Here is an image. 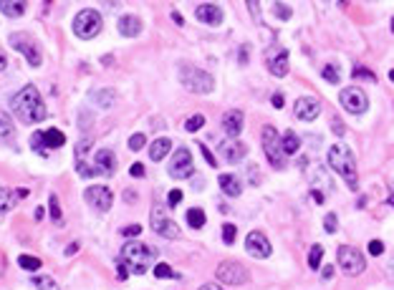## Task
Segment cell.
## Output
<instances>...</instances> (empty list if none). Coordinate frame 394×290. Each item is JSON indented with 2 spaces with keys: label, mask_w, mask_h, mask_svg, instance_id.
Returning <instances> with one entry per match:
<instances>
[{
  "label": "cell",
  "mask_w": 394,
  "mask_h": 290,
  "mask_svg": "<svg viewBox=\"0 0 394 290\" xmlns=\"http://www.w3.org/2000/svg\"><path fill=\"white\" fill-rule=\"evenodd\" d=\"M84 199L96 212H109V207H112V202H114V194H112V190H109V187L94 185V187H89V190L84 192Z\"/></svg>",
  "instance_id": "12"
},
{
  "label": "cell",
  "mask_w": 394,
  "mask_h": 290,
  "mask_svg": "<svg viewBox=\"0 0 394 290\" xmlns=\"http://www.w3.org/2000/svg\"><path fill=\"white\" fill-rule=\"evenodd\" d=\"M92 165L96 167L98 174H106V177H112L114 171H117V157H114V152H109V149H98V152L94 154Z\"/></svg>",
  "instance_id": "17"
},
{
  "label": "cell",
  "mask_w": 394,
  "mask_h": 290,
  "mask_svg": "<svg viewBox=\"0 0 394 290\" xmlns=\"http://www.w3.org/2000/svg\"><path fill=\"white\" fill-rule=\"evenodd\" d=\"M235 235H238V227H235V224L225 222V224H223V243H225V245H233V243H235Z\"/></svg>",
  "instance_id": "36"
},
{
  "label": "cell",
  "mask_w": 394,
  "mask_h": 290,
  "mask_svg": "<svg viewBox=\"0 0 394 290\" xmlns=\"http://www.w3.org/2000/svg\"><path fill=\"white\" fill-rule=\"evenodd\" d=\"M223 152H225V159H228L230 165H235V162H243L248 149H245V144H240V142L233 139V142H228V144L223 146Z\"/></svg>",
  "instance_id": "23"
},
{
  "label": "cell",
  "mask_w": 394,
  "mask_h": 290,
  "mask_svg": "<svg viewBox=\"0 0 394 290\" xmlns=\"http://www.w3.org/2000/svg\"><path fill=\"white\" fill-rule=\"evenodd\" d=\"M119 33L124 36V38H134V36L142 33V20L134 18V15H124V18L119 20Z\"/></svg>",
  "instance_id": "20"
},
{
  "label": "cell",
  "mask_w": 394,
  "mask_h": 290,
  "mask_svg": "<svg viewBox=\"0 0 394 290\" xmlns=\"http://www.w3.org/2000/svg\"><path fill=\"white\" fill-rule=\"evenodd\" d=\"M172 20H175V23H177V26H182V15H180L177 10H172Z\"/></svg>",
  "instance_id": "54"
},
{
  "label": "cell",
  "mask_w": 394,
  "mask_h": 290,
  "mask_svg": "<svg viewBox=\"0 0 394 290\" xmlns=\"http://www.w3.org/2000/svg\"><path fill=\"white\" fill-rule=\"evenodd\" d=\"M10 106H13V114L23 124H38V121H43L48 116L46 104H43L38 89L33 84L23 86L13 99H10Z\"/></svg>",
  "instance_id": "1"
},
{
  "label": "cell",
  "mask_w": 394,
  "mask_h": 290,
  "mask_svg": "<svg viewBox=\"0 0 394 290\" xmlns=\"http://www.w3.org/2000/svg\"><path fill=\"white\" fill-rule=\"evenodd\" d=\"M268 68L273 76L283 79L289 73V51L286 48H276V53H268Z\"/></svg>",
  "instance_id": "18"
},
{
  "label": "cell",
  "mask_w": 394,
  "mask_h": 290,
  "mask_svg": "<svg viewBox=\"0 0 394 290\" xmlns=\"http://www.w3.org/2000/svg\"><path fill=\"white\" fill-rule=\"evenodd\" d=\"M152 227H154V232H159V235H162V238H167V240H177L180 238L177 222L167 218L162 207H154V210H152Z\"/></svg>",
  "instance_id": "13"
},
{
  "label": "cell",
  "mask_w": 394,
  "mask_h": 290,
  "mask_svg": "<svg viewBox=\"0 0 394 290\" xmlns=\"http://www.w3.org/2000/svg\"><path fill=\"white\" fill-rule=\"evenodd\" d=\"M205 124V116L203 114H195V116H190V119L184 121V132H197V129H203Z\"/></svg>",
  "instance_id": "34"
},
{
  "label": "cell",
  "mask_w": 394,
  "mask_h": 290,
  "mask_svg": "<svg viewBox=\"0 0 394 290\" xmlns=\"http://www.w3.org/2000/svg\"><path fill=\"white\" fill-rule=\"evenodd\" d=\"M6 66H8V59H6V53L0 51V71H6Z\"/></svg>",
  "instance_id": "52"
},
{
  "label": "cell",
  "mask_w": 394,
  "mask_h": 290,
  "mask_svg": "<svg viewBox=\"0 0 394 290\" xmlns=\"http://www.w3.org/2000/svg\"><path fill=\"white\" fill-rule=\"evenodd\" d=\"M334 129H336V134H344V124L339 119H334Z\"/></svg>",
  "instance_id": "55"
},
{
  "label": "cell",
  "mask_w": 394,
  "mask_h": 290,
  "mask_svg": "<svg viewBox=\"0 0 394 290\" xmlns=\"http://www.w3.org/2000/svg\"><path fill=\"white\" fill-rule=\"evenodd\" d=\"M15 197H13V192L6 190V187H0V215H6L10 207H13Z\"/></svg>",
  "instance_id": "29"
},
{
  "label": "cell",
  "mask_w": 394,
  "mask_h": 290,
  "mask_svg": "<svg viewBox=\"0 0 394 290\" xmlns=\"http://www.w3.org/2000/svg\"><path fill=\"white\" fill-rule=\"evenodd\" d=\"M139 232H142V224H126L124 230H122V235H124V238H139Z\"/></svg>",
  "instance_id": "43"
},
{
  "label": "cell",
  "mask_w": 394,
  "mask_h": 290,
  "mask_svg": "<svg viewBox=\"0 0 394 290\" xmlns=\"http://www.w3.org/2000/svg\"><path fill=\"white\" fill-rule=\"evenodd\" d=\"M18 265L23 268V270H41V260L38 257H33V255H20L18 257Z\"/></svg>",
  "instance_id": "31"
},
{
  "label": "cell",
  "mask_w": 394,
  "mask_h": 290,
  "mask_svg": "<svg viewBox=\"0 0 394 290\" xmlns=\"http://www.w3.org/2000/svg\"><path fill=\"white\" fill-rule=\"evenodd\" d=\"M261 142H263V152H265V157H268L270 167H276V169H286V162H289V157L283 154L281 137H278V132L270 124L263 126Z\"/></svg>",
  "instance_id": "4"
},
{
  "label": "cell",
  "mask_w": 394,
  "mask_h": 290,
  "mask_svg": "<svg viewBox=\"0 0 394 290\" xmlns=\"http://www.w3.org/2000/svg\"><path fill=\"white\" fill-rule=\"evenodd\" d=\"M0 10H3L8 18H20V15L26 13V3H20V0H15V3H10V0H0Z\"/></svg>",
  "instance_id": "25"
},
{
  "label": "cell",
  "mask_w": 394,
  "mask_h": 290,
  "mask_svg": "<svg viewBox=\"0 0 394 290\" xmlns=\"http://www.w3.org/2000/svg\"><path fill=\"white\" fill-rule=\"evenodd\" d=\"M220 190L228 194V197H240V192H243V185H240V179H235V174H220Z\"/></svg>",
  "instance_id": "21"
},
{
  "label": "cell",
  "mask_w": 394,
  "mask_h": 290,
  "mask_svg": "<svg viewBox=\"0 0 394 290\" xmlns=\"http://www.w3.org/2000/svg\"><path fill=\"white\" fill-rule=\"evenodd\" d=\"M157 255H159V252L154 250V247H149V245L139 243V240H129V243L122 247V252H119L117 263L122 265L126 273H134V275H145V273L149 270L152 265H154Z\"/></svg>",
  "instance_id": "2"
},
{
  "label": "cell",
  "mask_w": 394,
  "mask_h": 290,
  "mask_svg": "<svg viewBox=\"0 0 394 290\" xmlns=\"http://www.w3.org/2000/svg\"><path fill=\"white\" fill-rule=\"evenodd\" d=\"M172 152V142L170 139H157V142H152L149 144V159L152 162H162L167 154Z\"/></svg>",
  "instance_id": "24"
},
{
  "label": "cell",
  "mask_w": 394,
  "mask_h": 290,
  "mask_svg": "<svg viewBox=\"0 0 394 290\" xmlns=\"http://www.w3.org/2000/svg\"><path fill=\"white\" fill-rule=\"evenodd\" d=\"M101 26H104V20H101L98 10H94V8H84V10H79L76 18H73V33L84 40L96 38V36L101 33Z\"/></svg>",
  "instance_id": "5"
},
{
  "label": "cell",
  "mask_w": 394,
  "mask_h": 290,
  "mask_svg": "<svg viewBox=\"0 0 394 290\" xmlns=\"http://www.w3.org/2000/svg\"><path fill=\"white\" fill-rule=\"evenodd\" d=\"M321 277L323 280H331V277H334V265H326V268L321 270Z\"/></svg>",
  "instance_id": "48"
},
{
  "label": "cell",
  "mask_w": 394,
  "mask_h": 290,
  "mask_svg": "<svg viewBox=\"0 0 394 290\" xmlns=\"http://www.w3.org/2000/svg\"><path fill=\"white\" fill-rule=\"evenodd\" d=\"M117 273H119V280H126V275H129V273H126L119 263H117Z\"/></svg>",
  "instance_id": "51"
},
{
  "label": "cell",
  "mask_w": 394,
  "mask_h": 290,
  "mask_svg": "<svg viewBox=\"0 0 394 290\" xmlns=\"http://www.w3.org/2000/svg\"><path fill=\"white\" fill-rule=\"evenodd\" d=\"M245 250L253 257H258V260H265L270 255V243L263 232H250L248 238H245Z\"/></svg>",
  "instance_id": "15"
},
{
  "label": "cell",
  "mask_w": 394,
  "mask_h": 290,
  "mask_svg": "<svg viewBox=\"0 0 394 290\" xmlns=\"http://www.w3.org/2000/svg\"><path fill=\"white\" fill-rule=\"evenodd\" d=\"M243 124H245L243 112H238V109H233V112H225V116H223V129H225V134H228L230 139H235L238 134L243 132Z\"/></svg>",
  "instance_id": "19"
},
{
  "label": "cell",
  "mask_w": 394,
  "mask_h": 290,
  "mask_svg": "<svg viewBox=\"0 0 394 290\" xmlns=\"http://www.w3.org/2000/svg\"><path fill=\"white\" fill-rule=\"evenodd\" d=\"M33 285H36L38 290H61L59 283H56L53 277H48V275H36V277H33Z\"/></svg>",
  "instance_id": "28"
},
{
  "label": "cell",
  "mask_w": 394,
  "mask_h": 290,
  "mask_svg": "<svg viewBox=\"0 0 394 290\" xmlns=\"http://www.w3.org/2000/svg\"><path fill=\"white\" fill-rule=\"evenodd\" d=\"M321 76H323V81H328V84H339V68L336 66H323V71H321Z\"/></svg>",
  "instance_id": "37"
},
{
  "label": "cell",
  "mask_w": 394,
  "mask_h": 290,
  "mask_svg": "<svg viewBox=\"0 0 394 290\" xmlns=\"http://www.w3.org/2000/svg\"><path fill=\"white\" fill-rule=\"evenodd\" d=\"M273 13H276L281 20H291V18H293V13H291V8L286 6V3H273Z\"/></svg>",
  "instance_id": "38"
},
{
  "label": "cell",
  "mask_w": 394,
  "mask_h": 290,
  "mask_svg": "<svg viewBox=\"0 0 394 290\" xmlns=\"http://www.w3.org/2000/svg\"><path fill=\"white\" fill-rule=\"evenodd\" d=\"M328 165H331V169L339 174V177L346 182L349 190H354L359 187V177H356V159L354 154H351V149H349L346 144H334L331 149H328Z\"/></svg>",
  "instance_id": "3"
},
{
  "label": "cell",
  "mask_w": 394,
  "mask_h": 290,
  "mask_svg": "<svg viewBox=\"0 0 394 290\" xmlns=\"http://www.w3.org/2000/svg\"><path fill=\"white\" fill-rule=\"evenodd\" d=\"M48 210H51L53 222H61V202H59V197H56V194H51V197H48Z\"/></svg>",
  "instance_id": "35"
},
{
  "label": "cell",
  "mask_w": 394,
  "mask_h": 290,
  "mask_svg": "<svg viewBox=\"0 0 394 290\" xmlns=\"http://www.w3.org/2000/svg\"><path fill=\"white\" fill-rule=\"evenodd\" d=\"M13 134V119L6 112H0V139H6Z\"/></svg>",
  "instance_id": "32"
},
{
  "label": "cell",
  "mask_w": 394,
  "mask_h": 290,
  "mask_svg": "<svg viewBox=\"0 0 394 290\" xmlns=\"http://www.w3.org/2000/svg\"><path fill=\"white\" fill-rule=\"evenodd\" d=\"M192 171H195V165H192V152L187 146H180L175 157L170 162V174L175 179H190Z\"/></svg>",
  "instance_id": "11"
},
{
  "label": "cell",
  "mask_w": 394,
  "mask_h": 290,
  "mask_svg": "<svg viewBox=\"0 0 394 290\" xmlns=\"http://www.w3.org/2000/svg\"><path fill=\"white\" fill-rule=\"evenodd\" d=\"M351 76L354 79H367V81H377V73H372L369 68H364V66H356L354 71H351Z\"/></svg>",
  "instance_id": "41"
},
{
  "label": "cell",
  "mask_w": 394,
  "mask_h": 290,
  "mask_svg": "<svg viewBox=\"0 0 394 290\" xmlns=\"http://www.w3.org/2000/svg\"><path fill=\"white\" fill-rule=\"evenodd\" d=\"M215 275H217V280L225 285L248 283V270H245V265H240L238 260H225V263H220Z\"/></svg>",
  "instance_id": "9"
},
{
  "label": "cell",
  "mask_w": 394,
  "mask_h": 290,
  "mask_svg": "<svg viewBox=\"0 0 394 290\" xmlns=\"http://www.w3.org/2000/svg\"><path fill=\"white\" fill-rule=\"evenodd\" d=\"M8 43L15 48V51H20L23 56H26V61L31 63V66H41V48L38 43L31 38V36L26 33V31H18V33H10V38H8Z\"/></svg>",
  "instance_id": "8"
},
{
  "label": "cell",
  "mask_w": 394,
  "mask_h": 290,
  "mask_svg": "<svg viewBox=\"0 0 394 290\" xmlns=\"http://www.w3.org/2000/svg\"><path fill=\"white\" fill-rule=\"evenodd\" d=\"M336 227H339V220H336V215H334V212H328L326 218H323V230H326L328 235H334V232H336Z\"/></svg>",
  "instance_id": "39"
},
{
  "label": "cell",
  "mask_w": 394,
  "mask_h": 290,
  "mask_svg": "<svg viewBox=\"0 0 394 290\" xmlns=\"http://www.w3.org/2000/svg\"><path fill=\"white\" fill-rule=\"evenodd\" d=\"M205 222H207V218H205V212L200 210V207H192V210H187V224H190V227L200 230V227H205Z\"/></svg>",
  "instance_id": "27"
},
{
  "label": "cell",
  "mask_w": 394,
  "mask_h": 290,
  "mask_svg": "<svg viewBox=\"0 0 394 290\" xmlns=\"http://www.w3.org/2000/svg\"><path fill=\"white\" fill-rule=\"evenodd\" d=\"M336 260H339V268L351 277L361 275V273L367 270V260H364V255H361L356 247H351V245H342V247L336 250Z\"/></svg>",
  "instance_id": "7"
},
{
  "label": "cell",
  "mask_w": 394,
  "mask_h": 290,
  "mask_svg": "<svg viewBox=\"0 0 394 290\" xmlns=\"http://www.w3.org/2000/svg\"><path fill=\"white\" fill-rule=\"evenodd\" d=\"M270 104L276 106V109H281V106H283V93H273V96H270Z\"/></svg>",
  "instance_id": "49"
},
{
  "label": "cell",
  "mask_w": 394,
  "mask_h": 290,
  "mask_svg": "<svg viewBox=\"0 0 394 290\" xmlns=\"http://www.w3.org/2000/svg\"><path fill=\"white\" fill-rule=\"evenodd\" d=\"M311 197H314L316 205H321L323 199H326V197H323V192H321V190H314V194H311Z\"/></svg>",
  "instance_id": "50"
},
{
  "label": "cell",
  "mask_w": 394,
  "mask_h": 290,
  "mask_svg": "<svg viewBox=\"0 0 394 290\" xmlns=\"http://www.w3.org/2000/svg\"><path fill=\"white\" fill-rule=\"evenodd\" d=\"M154 277H159V280H170V277H177V273L172 270L167 263H157L154 265Z\"/></svg>",
  "instance_id": "33"
},
{
  "label": "cell",
  "mask_w": 394,
  "mask_h": 290,
  "mask_svg": "<svg viewBox=\"0 0 394 290\" xmlns=\"http://www.w3.org/2000/svg\"><path fill=\"white\" fill-rule=\"evenodd\" d=\"M180 202H182V192H180V190H172L170 194H167V205H170V207H177Z\"/></svg>",
  "instance_id": "44"
},
{
  "label": "cell",
  "mask_w": 394,
  "mask_h": 290,
  "mask_svg": "<svg viewBox=\"0 0 394 290\" xmlns=\"http://www.w3.org/2000/svg\"><path fill=\"white\" fill-rule=\"evenodd\" d=\"M129 174H131V177H145V165L134 162V165L129 167Z\"/></svg>",
  "instance_id": "47"
},
{
  "label": "cell",
  "mask_w": 394,
  "mask_h": 290,
  "mask_svg": "<svg viewBox=\"0 0 394 290\" xmlns=\"http://www.w3.org/2000/svg\"><path fill=\"white\" fill-rule=\"evenodd\" d=\"M281 146H283V154L291 157V154H296L298 149H301V139L296 137V132H286L281 139Z\"/></svg>",
  "instance_id": "26"
},
{
  "label": "cell",
  "mask_w": 394,
  "mask_h": 290,
  "mask_svg": "<svg viewBox=\"0 0 394 290\" xmlns=\"http://www.w3.org/2000/svg\"><path fill=\"white\" fill-rule=\"evenodd\" d=\"M180 81H182V86L187 91H195V93H210L215 89V79H212L210 73L203 71V68L187 66V63L180 71Z\"/></svg>",
  "instance_id": "6"
},
{
  "label": "cell",
  "mask_w": 394,
  "mask_h": 290,
  "mask_svg": "<svg viewBox=\"0 0 394 290\" xmlns=\"http://www.w3.org/2000/svg\"><path fill=\"white\" fill-rule=\"evenodd\" d=\"M147 139L145 134H134V137H129V149L131 152H139V149H145Z\"/></svg>",
  "instance_id": "40"
},
{
  "label": "cell",
  "mask_w": 394,
  "mask_h": 290,
  "mask_svg": "<svg viewBox=\"0 0 394 290\" xmlns=\"http://www.w3.org/2000/svg\"><path fill=\"white\" fill-rule=\"evenodd\" d=\"M31 149L38 154H46V149H43V142H41V132H33L31 134Z\"/></svg>",
  "instance_id": "42"
},
{
  "label": "cell",
  "mask_w": 394,
  "mask_h": 290,
  "mask_svg": "<svg viewBox=\"0 0 394 290\" xmlns=\"http://www.w3.org/2000/svg\"><path fill=\"white\" fill-rule=\"evenodd\" d=\"M15 192H18V197H28V190H26V187H20V190H15Z\"/></svg>",
  "instance_id": "57"
},
{
  "label": "cell",
  "mask_w": 394,
  "mask_h": 290,
  "mask_svg": "<svg viewBox=\"0 0 394 290\" xmlns=\"http://www.w3.org/2000/svg\"><path fill=\"white\" fill-rule=\"evenodd\" d=\"M197 146H200V152H203L205 162H207V165H210V167H215L217 162H215V157H212V152H210V149H207V146H205V144H197Z\"/></svg>",
  "instance_id": "46"
},
{
  "label": "cell",
  "mask_w": 394,
  "mask_h": 290,
  "mask_svg": "<svg viewBox=\"0 0 394 290\" xmlns=\"http://www.w3.org/2000/svg\"><path fill=\"white\" fill-rule=\"evenodd\" d=\"M369 252H372V255H381V252H384V243H381V240H372V243H369Z\"/></svg>",
  "instance_id": "45"
},
{
  "label": "cell",
  "mask_w": 394,
  "mask_h": 290,
  "mask_svg": "<svg viewBox=\"0 0 394 290\" xmlns=\"http://www.w3.org/2000/svg\"><path fill=\"white\" fill-rule=\"evenodd\" d=\"M293 112L301 121H314V119H319V114H321V104H319L314 96H301V99L296 101Z\"/></svg>",
  "instance_id": "14"
},
{
  "label": "cell",
  "mask_w": 394,
  "mask_h": 290,
  "mask_svg": "<svg viewBox=\"0 0 394 290\" xmlns=\"http://www.w3.org/2000/svg\"><path fill=\"white\" fill-rule=\"evenodd\" d=\"M321 260H323V247L321 245H314V247L309 250V268L311 270H319Z\"/></svg>",
  "instance_id": "30"
},
{
  "label": "cell",
  "mask_w": 394,
  "mask_h": 290,
  "mask_svg": "<svg viewBox=\"0 0 394 290\" xmlns=\"http://www.w3.org/2000/svg\"><path fill=\"white\" fill-rule=\"evenodd\" d=\"M195 15L197 20H203L207 26H220L223 23V8L215 6V3H200L195 8Z\"/></svg>",
  "instance_id": "16"
},
{
  "label": "cell",
  "mask_w": 394,
  "mask_h": 290,
  "mask_svg": "<svg viewBox=\"0 0 394 290\" xmlns=\"http://www.w3.org/2000/svg\"><path fill=\"white\" fill-rule=\"evenodd\" d=\"M339 101H342V106L346 109L349 114H356V116L369 109L367 93L361 91V89H356V86H349V89H344V91L339 93Z\"/></svg>",
  "instance_id": "10"
},
{
  "label": "cell",
  "mask_w": 394,
  "mask_h": 290,
  "mask_svg": "<svg viewBox=\"0 0 394 290\" xmlns=\"http://www.w3.org/2000/svg\"><path fill=\"white\" fill-rule=\"evenodd\" d=\"M200 290H223V288H220V285H215V283H205Z\"/></svg>",
  "instance_id": "53"
},
{
  "label": "cell",
  "mask_w": 394,
  "mask_h": 290,
  "mask_svg": "<svg viewBox=\"0 0 394 290\" xmlns=\"http://www.w3.org/2000/svg\"><path fill=\"white\" fill-rule=\"evenodd\" d=\"M79 250V245L73 243V245H68V247H66V255H73V252Z\"/></svg>",
  "instance_id": "56"
},
{
  "label": "cell",
  "mask_w": 394,
  "mask_h": 290,
  "mask_svg": "<svg viewBox=\"0 0 394 290\" xmlns=\"http://www.w3.org/2000/svg\"><path fill=\"white\" fill-rule=\"evenodd\" d=\"M41 142H43V149H59V146L66 144V137L64 132L59 129H46V132H41Z\"/></svg>",
  "instance_id": "22"
}]
</instances>
